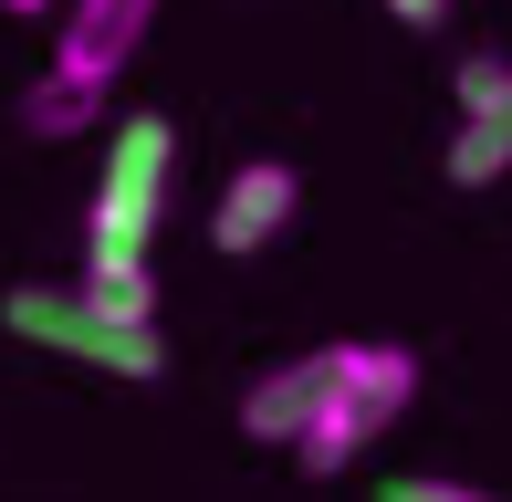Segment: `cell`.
<instances>
[{
  "instance_id": "obj_3",
  "label": "cell",
  "mask_w": 512,
  "mask_h": 502,
  "mask_svg": "<svg viewBox=\"0 0 512 502\" xmlns=\"http://www.w3.org/2000/svg\"><path fill=\"white\" fill-rule=\"evenodd\" d=\"M408 398H418V356L408 346H356V367H345V387L324 398V419L293 440V461H304L314 482H335L345 461H366V450L408 419Z\"/></svg>"
},
{
  "instance_id": "obj_2",
  "label": "cell",
  "mask_w": 512,
  "mask_h": 502,
  "mask_svg": "<svg viewBox=\"0 0 512 502\" xmlns=\"http://www.w3.org/2000/svg\"><path fill=\"white\" fill-rule=\"evenodd\" d=\"M168 189H178V126L147 116V105L115 116L95 199H84V251H147L157 220H168Z\"/></svg>"
},
{
  "instance_id": "obj_6",
  "label": "cell",
  "mask_w": 512,
  "mask_h": 502,
  "mask_svg": "<svg viewBox=\"0 0 512 502\" xmlns=\"http://www.w3.org/2000/svg\"><path fill=\"white\" fill-rule=\"evenodd\" d=\"M157 32V0H63V42H53V63L74 84H115L136 63V42Z\"/></svg>"
},
{
  "instance_id": "obj_8",
  "label": "cell",
  "mask_w": 512,
  "mask_h": 502,
  "mask_svg": "<svg viewBox=\"0 0 512 502\" xmlns=\"http://www.w3.org/2000/svg\"><path fill=\"white\" fill-rule=\"evenodd\" d=\"M439 168H450V189H492V178H512V95L481 105V116H460Z\"/></svg>"
},
{
  "instance_id": "obj_13",
  "label": "cell",
  "mask_w": 512,
  "mask_h": 502,
  "mask_svg": "<svg viewBox=\"0 0 512 502\" xmlns=\"http://www.w3.org/2000/svg\"><path fill=\"white\" fill-rule=\"evenodd\" d=\"M0 11H11V21H42V11H63V0H0Z\"/></svg>"
},
{
  "instance_id": "obj_1",
  "label": "cell",
  "mask_w": 512,
  "mask_h": 502,
  "mask_svg": "<svg viewBox=\"0 0 512 502\" xmlns=\"http://www.w3.org/2000/svg\"><path fill=\"white\" fill-rule=\"evenodd\" d=\"M0 325H11L21 346L74 356V367H105V377H168V346H157V325H126V314H105L84 283H11V293H0Z\"/></svg>"
},
{
  "instance_id": "obj_12",
  "label": "cell",
  "mask_w": 512,
  "mask_h": 502,
  "mask_svg": "<svg viewBox=\"0 0 512 502\" xmlns=\"http://www.w3.org/2000/svg\"><path fill=\"white\" fill-rule=\"evenodd\" d=\"M387 21H408V32H439V21H450V0H387Z\"/></svg>"
},
{
  "instance_id": "obj_7",
  "label": "cell",
  "mask_w": 512,
  "mask_h": 502,
  "mask_svg": "<svg viewBox=\"0 0 512 502\" xmlns=\"http://www.w3.org/2000/svg\"><path fill=\"white\" fill-rule=\"evenodd\" d=\"M11 116H21V136H42V147H63V136H84V126L105 116V84H74V74L53 63V74H32V84L11 95Z\"/></svg>"
},
{
  "instance_id": "obj_5",
  "label": "cell",
  "mask_w": 512,
  "mask_h": 502,
  "mask_svg": "<svg viewBox=\"0 0 512 502\" xmlns=\"http://www.w3.org/2000/svg\"><path fill=\"white\" fill-rule=\"evenodd\" d=\"M345 367H356V346H304V356H283V367H262V377L241 387V440L293 450L324 419V398L345 387Z\"/></svg>"
},
{
  "instance_id": "obj_4",
  "label": "cell",
  "mask_w": 512,
  "mask_h": 502,
  "mask_svg": "<svg viewBox=\"0 0 512 502\" xmlns=\"http://www.w3.org/2000/svg\"><path fill=\"white\" fill-rule=\"evenodd\" d=\"M293 210H304V168L241 157V168L220 178V199H209V251H220V262H262V251L293 231Z\"/></svg>"
},
{
  "instance_id": "obj_9",
  "label": "cell",
  "mask_w": 512,
  "mask_h": 502,
  "mask_svg": "<svg viewBox=\"0 0 512 502\" xmlns=\"http://www.w3.org/2000/svg\"><path fill=\"white\" fill-rule=\"evenodd\" d=\"M74 283L95 293L105 314H126V325H157V272H147V251H84Z\"/></svg>"
},
{
  "instance_id": "obj_10",
  "label": "cell",
  "mask_w": 512,
  "mask_h": 502,
  "mask_svg": "<svg viewBox=\"0 0 512 502\" xmlns=\"http://www.w3.org/2000/svg\"><path fill=\"white\" fill-rule=\"evenodd\" d=\"M502 95H512V53H460V74H450L460 116H481V105H502Z\"/></svg>"
},
{
  "instance_id": "obj_11",
  "label": "cell",
  "mask_w": 512,
  "mask_h": 502,
  "mask_svg": "<svg viewBox=\"0 0 512 502\" xmlns=\"http://www.w3.org/2000/svg\"><path fill=\"white\" fill-rule=\"evenodd\" d=\"M398 502H471L460 471H398Z\"/></svg>"
}]
</instances>
